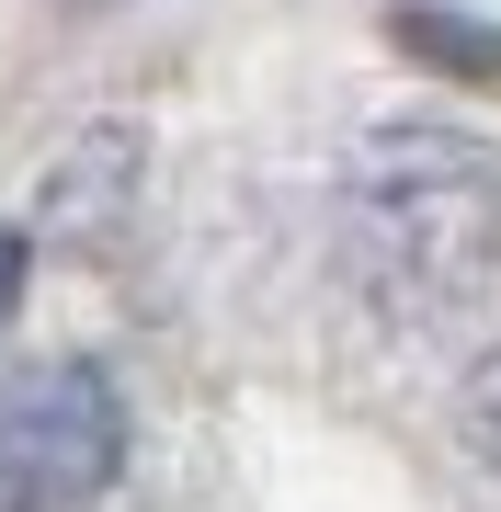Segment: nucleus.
<instances>
[{"instance_id":"1","label":"nucleus","mask_w":501,"mask_h":512,"mask_svg":"<svg viewBox=\"0 0 501 512\" xmlns=\"http://www.w3.org/2000/svg\"><path fill=\"white\" fill-rule=\"evenodd\" d=\"M342 239L376 308L456 319L501 262V160L467 126H376L342 183Z\"/></svg>"},{"instance_id":"2","label":"nucleus","mask_w":501,"mask_h":512,"mask_svg":"<svg viewBox=\"0 0 501 512\" xmlns=\"http://www.w3.org/2000/svg\"><path fill=\"white\" fill-rule=\"evenodd\" d=\"M126 467V410L103 365H23L0 387V512H80Z\"/></svg>"},{"instance_id":"3","label":"nucleus","mask_w":501,"mask_h":512,"mask_svg":"<svg viewBox=\"0 0 501 512\" xmlns=\"http://www.w3.org/2000/svg\"><path fill=\"white\" fill-rule=\"evenodd\" d=\"M456 421H467V444H479V467H501V342L467 365V387H456Z\"/></svg>"},{"instance_id":"4","label":"nucleus","mask_w":501,"mask_h":512,"mask_svg":"<svg viewBox=\"0 0 501 512\" xmlns=\"http://www.w3.org/2000/svg\"><path fill=\"white\" fill-rule=\"evenodd\" d=\"M12 308H23V239H0V330H12Z\"/></svg>"}]
</instances>
